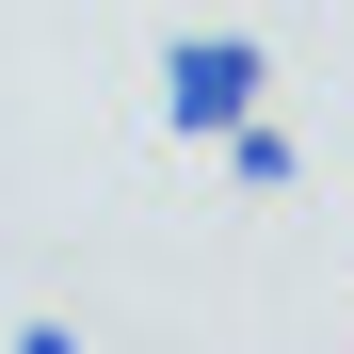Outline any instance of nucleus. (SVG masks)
I'll list each match as a JSON object with an SVG mask.
<instances>
[{
	"instance_id": "nucleus-1",
	"label": "nucleus",
	"mask_w": 354,
	"mask_h": 354,
	"mask_svg": "<svg viewBox=\"0 0 354 354\" xmlns=\"http://www.w3.org/2000/svg\"><path fill=\"white\" fill-rule=\"evenodd\" d=\"M258 81H274L258 32H177V48H161V129H177V145H225V129L258 113Z\"/></svg>"
},
{
	"instance_id": "nucleus-2",
	"label": "nucleus",
	"mask_w": 354,
	"mask_h": 354,
	"mask_svg": "<svg viewBox=\"0 0 354 354\" xmlns=\"http://www.w3.org/2000/svg\"><path fill=\"white\" fill-rule=\"evenodd\" d=\"M209 161H225V177H242V194H290V177H306V161H290V129H274V113H242V129H225Z\"/></svg>"
},
{
	"instance_id": "nucleus-3",
	"label": "nucleus",
	"mask_w": 354,
	"mask_h": 354,
	"mask_svg": "<svg viewBox=\"0 0 354 354\" xmlns=\"http://www.w3.org/2000/svg\"><path fill=\"white\" fill-rule=\"evenodd\" d=\"M17 354H81V338H65V322H17Z\"/></svg>"
}]
</instances>
